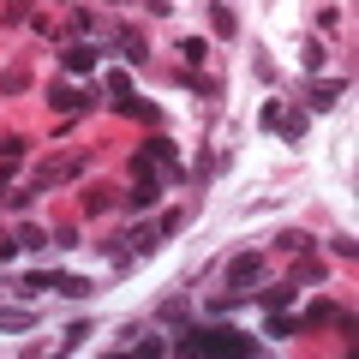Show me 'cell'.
<instances>
[{
  "instance_id": "22",
  "label": "cell",
  "mask_w": 359,
  "mask_h": 359,
  "mask_svg": "<svg viewBox=\"0 0 359 359\" xmlns=\"http://www.w3.org/2000/svg\"><path fill=\"white\" fill-rule=\"evenodd\" d=\"M186 222H192V210H168V216L156 222V228H162V240H168V233H180V228H186Z\"/></svg>"
},
{
  "instance_id": "2",
  "label": "cell",
  "mask_w": 359,
  "mask_h": 359,
  "mask_svg": "<svg viewBox=\"0 0 359 359\" xmlns=\"http://www.w3.org/2000/svg\"><path fill=\"white\" fill-rule=\"evenodd\" d=\"M156 198H162V174H150V162L132 156V192H126V204L132 210H156Z\"/></svg>"
},
{
  "instance_id": "8",
  "label": "cell",
  "mask_w": 359,
  "mask_h": 359,
  "mask_svg": "<svg viewBox=\"0 0 359 359\" xmlns=\"http://www.w3.org/2000/svg\"><path fill=\"white\" fill-rule=\"evenodd\" d=\"M156 245H162V228H156V222H138V228L126 233V252H132V257H150Z\"/></svg>"
},
{
  "instance_id": "23",
  "label": "cell",
  "mask_w": 359,
  "mask_h": 359,
  "mask_svg": "<svg viewBox=\"0 0 359 359\" xmlns=\"http://www.w3.org/2000/svg\"><path fill=\"white\" fill-rule=\"evenodd\" d=\"M18 245H25V252H48V233L42 228H18Z\"/></svg>"
},
{
  "instance_id": "24",
  "label": "cell",
  "mask_w": 359,
  "mask_h": 359,
  "mask_svg": "<svg viewBox=\"0 0 359 359\" xmlns=\"http://www.w3.org/2000/svg\"><path fill=\"white\" fill-rule=\"evenodd\" d=\"M245 299H252V294H222V299H210V311H216V318H228V311H240Z\"/></svg>"
},
{
  "instance_id": "16",
  "label": "cell",
  "mask_w": 359,
  "mask_h": 359,
  "mask_svg": "<svg viewBox=\"0 0 359 359\" xmlns=\"http://www.w3.org/2000/svg\"><path fill=\"white\" fill-rule=\"evenodd\" d=\"M204 54H210L204 36H180V60H186V72H198V66H204Z\"/></svg>"
},
{
  "instance_id": "25",
  "label": "cell",
  "mask_w": 359,
  "mask_h": 359,
  "mask_svg": "<svg viewBox=\"0 0 359 359\" xmlns=\"http://www.w3.org/2000/svg\"><path fill=\"white\" fill-rule=\"evenodd\" d=\"M108 204H114V198H108V192H84V216H102Z\"/></svg>"
},
{
  "instance_id": "29",
  "label": "cell",
  "mask_w": 359,
  "mask_h": 359,
  "mask_svg": "<svg viewBox=\"0 0 359 359\" xmlns=\"http://www.w3.org/2000/svg\"><path fill=\"white\" fill-rule=\"evenodd\" d=\"M18 252H25V245H18V240H6V233H0V264H6V257H18Z\"/></svg>"
},
{
  "instance_id": "7",
  "label": "cell",
  "mask_w": 359,
  "mask_h": 359,
  "mask_svg": "<svg viewBox=\"0 0 359 359\" xmlns=\"http://www.w3.org/2000/svg\"><path fill=\"white\" fill-rule=\"evenodd\" d=\"M48 108H60V114H78V108H90V96L78 84H48Z\"/></svg>"
},
{
  "instance_id": "28",
  "label": "cell",
  "mask_w": 359,
  "mask_h": 359,
  "mask_svg": "<svg viewBox=\"0 0 359 359\" xmlns=\"http://www.w3.org/2000/svg\"><path fill=\"white\" fill-rule=\"evenodd\" d=\"M36 198H42L36 186H25V192H13V198H6V204H13V210H30V204H36Z\"/></svg>"
},
{
  "instance_id": "12",
  "label": "cell",
  "mask_w": 359,
  "mask_h": 359,
  "mask_svg": "<svg viewBox=\"0 0 359 359\" xmlns=\"http://www.w3.org/2000/svg\"><path fill=\"white\" fill-rule=\"evenodd\" d=\"M299 66H306V72H323V66H330V42L306 36V42H299Z\"/></svg>"
},
{
  "instance_id": "21",
  "label": "cell",
  "mask_w": 359,
  "mask_h": 359,
  "mask_svg": "<svg viewBox=\"0 0 359 359\" xmlns=\"http://www.w3.org/2000/svg\"><path fill=\"white\" fill-rule=\"evenodd\" d=\"M60 294H66V299H90V294H96V282H90V276H66Z\"/></svg>"
},
{
  "instance_id": "11",
  "label": "cell",
  "mask_w": 359,
  "mask_h": 359,
  "mask_svg": "<svg viewBox=\"0 0 359 359\" xmlns=\"http://www.w3.org/2000/svg\"><path fill=\"white\" fill-rule=\"evenodd\" d=\"M25 330H36V311H25V306H0V335H25Z\"/></svg>"
},
{
  "instance_id": "5",
  "label": "cell",
  "mask_w": 359,
  "mask_h": 359,
  "mask_svg": "<svg viewBox=\"0 0 359 359\" xmlns=\"http://www.w3.org/2000/svg\"><path fill=\"white\" fill-rule=\"evenodd\" d=\"M60 60H66V72H78V78L102 72V48H96V42H72V48H66Z\"/></svg>"
},
{
  "instance_id": "15",
  "label": "cell",
  "mask_w": 359,
  "mask_h": 359,
  "mask_svg": "<svg viewBox=\"0 0 359 359\" xmlns=\"http://www.w3.org/2000/svg\"><path fill=\"white\" fill-rule=\"evenodd\" d=\"M138 162H162V168H174V162H180V156H174V138H150V144L138 150Z\"/></svg>"
},
{
  "instance_id": "17",
  "label": "cell",
  "mask_w": 359,
  "mask_h": 359,
  "mask_svg": "<svg viewBox=\"0 0 359 359\" xmlns=\"http://www.w3.org/2000/svg\"><path fill=\"white\" fill-rule=\"evenodd\" d=\"M264 335H269V341H287V335H299V318H282V311H269V318H264Z\"/></svg>"
},
{
  "instance_id": "27",
  "label": "cell",
  "mask_w": 359,
  "mask_h": 359,
  "mask_svg": "<svg viewBox=\"0 0 359 359\" xmlns=\"http://www.w3.org/2000/svg\"><path fill=\"white\" fill-rule=\"evenodd\" d=\"M25 156V138H0V162H18Z\"/></svg>"
},
{
  "instance_id": "14",
  "label": "cell",
  "mask_w": 359,
  "mask_h": 359,
  "mask_svg": "<svg viewBox=\"0 0 359 359\" xmlns=\"http://www.w3.org/2000/svg\"><path fill=\"white\" fill-rule=\"evenodd\" d=\"M294 299H299V287L282 282V287H264V294H257V306H264V311H282V306H294Z\"/></svg>"
},
{
  "instance_id": "18",
  "label": "cell",
  "mask_w": 359,
  "mask_h": 359,
  "mask_svg": "<svg viewBox=\"0 0 359 359\" xmlns=\"http://www.w3.org/2000/svg\"><path fill=\"white\" fill-rule=\"evenodd\" d=\"M72 30H78V36H102V18H96V13H90V6H72Z\"/></svg>"
},
{
  "instance_id": "10",
  "label": "cell",
  "mask_w": 359,
  "mask_h": 359,
  "mask_svg": "<svg viewBox=\"0 0 359 359\" xmlns=\"http://www.w3.org/2000/svg\"><path fill=\"white\" fill-rule=\"evenodd\" d=\"M210 30H216L222 42H233V36H240V13H233L228 0H216V6H210Z\"/></svg>"
},
{
  "instance_id": "3",
  "label": "cell",
  "mask_w": 359,
  "mask_h": 359,
  "mask_svg": "<svg viewBox=\"0 0 359 359\" xmlns=\"http://www.w3.org/2000/svg\"><path fill=\"white\" fill-rule=\"evenodd\" d=\"M257 282H264V252H240V257H228V287H233V294H252Z\"/></svg>"
},
{
  "instance_id": "9",
  "label": "cell",
  "mask_w": 359,
  "mask_h": 359,
  "mask_svg": "<svg viewBox=\"0 0 359 359\" xmlns=\"http://www.w3.org/2000/svg\"><path fill=\"white\" fill-rule=\"evenodd\" d=\"M60 282H66V269H30L18 282V294H60Z\"/></svg>"
},
{
  "instance_id": "20",
  "label": "cell",
  "mask_w": 359,
  "mask_h": 359,
  "mask_svg": "<svg viewBox=\"0 0 359 359\" xmlns=\"http://www.w3.org/2000/svg\"><path fill=\"white\" fill-rule=\"evenodd\" d=\"M102 90H108V96L120 102V96H132V78L120 72V66H108V72H102Z\"/></svg>"
},
{
  "instance_id": "6",
  "label": "cell",
  "mask_w": 359,
  "mask_h": 359,
  "mask_svg": "<svg viewBox=\"0 0 359 359\" xmlns=\"http://www.w3.org/2000/svg\"><path fill=\"white\" fill-rule=\"evenodd\" d=\"M306 126H311V114H306V108H282V114H276V138H287V144H299V138H306Z\"/></svg>"
},
{
  "instance_id": "13",
  "label": "cell",
  "mask_w": 359,
  "mask_h": 359,
  "mask_svg": "<svg viewBox=\"0 0 359 359\" xmlns=\"http://www.w3.org/2000/svg\"><path fill=\"white\" fill-rule=\"evenodd\" d=\"M114 42H120V54H126L132 66H144V60H150V42H144L138 30H114Z\"/></svg>"
},
{
  "instance_id": "4",
  "label": "cell",
  "mask_w": 359,
  "mask_h": 359,
  "mask_svg": "<svg viewBox=\"0 0 359 359\" xmlns=\"http://www.w3.org/2000/svg\"><path fill=\"white\" fill-rule=\"evenodd\" d=\"M347 96V84L341 78H318V84L306 90V114H335V102Z\"/></svg>"
},
{
  "instance_id": "26",
  "label": "cell",
  "mask_w": 359,
  "mask_h": 359,
  "mask_svg": "<svg viewBox=\"0 0 359 359\" xmlns=\"http://www.w3.org/2000/svg\"><path fill=\"white\" fill-rule=\"evenodd\" d=\"M306 323H335V306H330V299H318V306L306 311Z\"/></svg>"
},
{
  "instance_id": "19",
  "label": "cell",
  "mask_w": 359,
  "mask_h": 359,
  "mask_svg": "<svg viewBox=\"0 0 359 359\" xmlns=\"http://www.w3.org/2000/svg\"><path fill=\"white\" fill-rule=\"evenodd\" d=\"M276 252H311V233H299V228H287V233H276Z\"/></svg>"
},
{
  "instance_id": "1",
  "label": "cell",
  "mask_w": 359,
  "mask_h": 359,
  "mask_svg": "<svg viewBox=\"0 0 359 359\" xmlns=\"http://www.w3.org/2000/svg\"><path fill=\"white\" fill-rule=\"evenodd\" d=\"M180 353H257V335H240V330H186L180 335Z\"/></svg>"
}]
</instances>
